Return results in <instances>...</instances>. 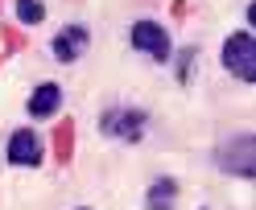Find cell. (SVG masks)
Here are the masks:
<instances>
[{"mask_svg":"<svg viewBox=\"0 0 256 210\" xmlns=\"http://www.w3.org/2000/svg\"><path fill=\"white\" fill-rule=\"evenodd\" d=\"M219 62H223V70H228L232 78H240V83H256V37L248 33V29H236V33L223 41Z\"/></svg>","mask_w":256,"mask_h":210,"instance_id":"6da1fadb","label":"cell"},{"mask_svg":"<svg viewBox=\"0 0 256 210\" xmlns=\"http://www.w3.org/2000/svg\"><path fill=\"white\" fill-rule=\"evenodd\" d=\"M145 128H149V111H140V107H108L100 116V132L120 144H140Z\"/></svg>","mask_w":256,"mask_h":210,"instance_id":"7a4b0ae2","label":"cell"},{"mask_svg":"<svg viewBox=\"0 0 256 210\" xmlns=\"http://www.w3.org/2000/svg\"><path fill=\"white\" fill-rule=\"evenodd\" d=\"M128 41H132L136 54H145L153 62H170L174 58V41H170V33L157 21H136L132 29H128Z\"/></svg>","mask_w":256,"mask_h":210,"instance_id":"3957f363","label":"cell"},{"mask_svg":"<svg viewBox=\"0 0 256 210\" xmlns=\"http://www.w3.org/2000/svg\"><path fill=\"white\" fill-rule=\"evenodd\" d=\"M4 157H8V165L38 169V165H42V157H46V149H42V136L34 132V128H17V132L8 136V149H4Z\"/></svg>","mask_w":256,"mask_h":210,"instance_id":"277c9868","label":"cell"},{"mask_svg":"<svg viewBox=\"0 0 256 210\" xmlns=\"http://www.w3.org/2000/svg\"><path fill=\"white\" fill-rule=\"evenodd\" d=\"M91 50V29L87 25H66V29H58L54 41H50V54L58 62H78Z\"/></svg>","mask_w":256,"mask_h":210,"instance_id":"5b68a950","label":"cell"},{"mask_svg":"<svg viewBox=\"0 0 256 210\" xmlns=\"http://www.w3.org/2000/svg\"><path fill=\"white\" fill-rule=\"evenodd\" d=\"M252 153H256L252 136H240L236 144H228V149L219 153V165L228 169V173H236V177H252V173H256V165H252Z\"/></svg>","mask_w":256,"mask_h":210,"instance_id":"8992f818","label":"cell"},{"mask_svg":"<svg viewBox=\"0 0 256 210\" xmlns=\"http://www.w3.org/2000/svg\"><path fill=\"white\" fill-rule=\"evenodd\" d=\"M58 107H62V87L58 83H42L34 95H29V116L34 120H50Z\"/></svg>","mask_w":256,"mask_h":210,"instance_id":"52a82bcc","label":"cell"},{"mask_svg":"<svg viewBox=\"0 0 256 210\" xmlns=\"http://www.w3.org/2000/svg\"><path fill=\"white\" fill-rule=\"evenodd\" d=\"M174 198H178V182L174 177H157L145 194V206L149 210H174Z\"/></svg>","mask_w":256,"mask_h":210,"instance_id":"ba28073f","label":"cell"},{"mask_svg":"<svg viewBox=\"0 0 256 210\" xmlns=\"http://www.w3.org/2000/svg\"><path fill=\"white\" fill-rule=\"evenodd\" d=\"M17 21L21 25H42L46 21V4L42 0H17Z\"/></svg>","mask_w":256,"mask_h":210,"instance_id":"9c48e42d","label":"cell"},{"mask_svg":"<svg viewBox=\"0 0 256 210\" xmlns=\"http://www.w3.org/2000/svg\"><path fill=\"white\" fill-rule=\"evenodd\" d=\"M58 157H62V161L70 157V124H62V128H58Z\"/></svg>","mask_w":256,"mask_h":210,"instance_id":"30bf717a","label":"cell"},{"mask_svg":"<svg viewBox=\"0 0 256 210\" xmlns=\"http://www.w3.org/2000/svg\"><path fill=\"white\" fill-rule=\"evenodd\" d=\"M190 70H194V50L182 54V66H178V83H190Z\"/></svg>","mask_w":256,"mask_h":210,"instance_id":"8fae6325","label":"cell"},{"mask_svg":"<svg viewBox=\"0 0 256 210\" xmlns=\"http://www.w3.org/2000/svg\"><path fill=\"white\" fill-rule=\"evenodd\" d=\"M78 210H91V206H78Z\"/></svg>","mask_w":256,"mask_h":210,"instance_id":"7c38bea8","label":"cell"}]
</instances>
